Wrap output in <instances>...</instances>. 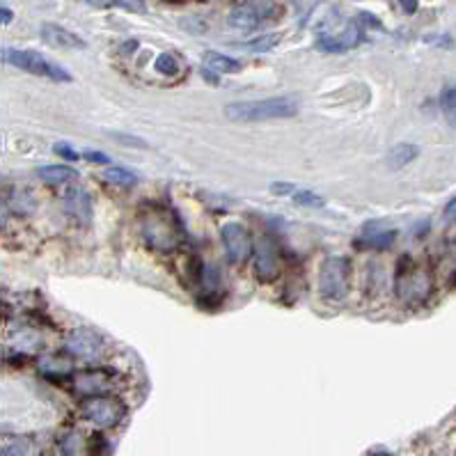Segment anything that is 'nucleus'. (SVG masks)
Segmentation results:
<instances>
[{
  "mask_svg": "<svg viewBox=\"0 0 456 456\" xmlns=\"http://www.w3.org/2000/svg\"><path fill=\"white\" fill-rule=\"evenodd\" d=\"M140 234L145 243L156 252H175L184 241V229L177 216L166 207H147L140 213Z\"/></svg>",
  "mask_w": 456,
  "mask_h": 456,
  "instance_id": "1",
  "label": "nucleus"
},
{
  "mask_svg": "<svg viewBox=\"0 0 456 456\" xmlns=\"http://www.w3.org/2000/svg\"><path fill=\"white\" fill-rule=\"evenodd\" d=\"M301 110L296 96H271L257 101H234L225 106V113L234 122H268V119H287Z\"/></svg>",
  "mask_w": 456,
  "mask_h": 456,
  "instance_id": "2",
  "label": "nucleus"
},
{
  "mask_svg": "<svg viewBox=\"0 0 456 456\" xmlns=\"http://www.w3.org/2000/svg\"><path fill=\"white\" fill-rule=\"evenodd\" d=\"M0 62H7L17 67L21 71H28L33 76H42L55 83H71V73L62 69L60 64L51 62L49 58H44L37 51H26V49H0Z\"/></svg>",
  "mask_w": 456,
  "mask_h": 456,
  "instance_id": "3",
  "label": "nucleus"
},
{
  "mask_svg": "<svg viewBox=\"0 0 456 456\" xmlns=\"http://www.w3.org/2000/svg\"><path fill=\"white\" fill-rule=\"evenodd\" d=\"M80 417L85 422L94 424L96 429H115L126 417V401L117 394H96V397H85L80 401Z\"/></svg>",
  "mask_w": 456,
  "mask_h": 456,
  "instance_id": "4",
  "label": "nucleus"
},
{
  "mask_svg": "<svg viewBox=\"0 0 456 456\" xmlns=\"http://www.w3.org/2000/svg\"><path fill=\"white\" fill-rule=\"evenodd\" d=\"M397 296L406 303H420L427 301L433 291V280L427 268L417 266L410 257H401L397 268Z\"/></svg>",
  "mask_w": 456,
  "mask_h": 456,
  "instance_id": "5",
  "label": "nucleus"
},
{
  "mask_svg": "<svg viewBox=\"0 0 456 456\" xmlns=\"http://www.w3.org/2000/svg\"><path fill=\"white\" fill-rule=\"evenodd\" d=\"M351 287V259L344 255H331L319 271V291L326 301L340 303L349 296Z\"/></svg>",
  "mask_w": 456,
  "mask_h": 456,
  "instance_id": "6",
  "label": "nucleus"
},
{
  "mask_svg": "<svg viewBox=\"0 0 456 456\" xmlns=\"http://www.w3.org/2000/svg\"><path fill=\"white\" fill-rule=\"evenodd\" d=\"M119 383V374L113 367H87L76 369L69 376V387L78 397H96L110 394Z\"/></svg>",
  "mask_w": 456,
  "mask_h": 456,
  "instance_id": "7",
  "label": "nucleus"
},
{
  "mask_svg": "<svg viewBox=\"0 0 456 456\" xmlns=\"http://www.w3.org/2000/svg\"><path fill=\"white\" fill-rule=\"evenodd\" d=\"M64 351L67 356L78 358V360L94 362L106 353V340H103L101 333L92 331V328H76V331L67 335Z\"/></svg>",
  "mask_w": 456,
  "mask_h": 456,
  "instance_id": "8",
  "label": "nucleus"
},
{
  "mask_svg": "<svg viewBox=\"0 0 456 456\" xmlns=\"http://www.w3.org/2000/svg\"><path fill=\"white\" fill-rule=\"evenodd\" d=\"M252 271L259 282H273L282 273V257L271 236H261L252 245Z\"/></svg>",
  "mask_w": 456,
  "mask_h": 456,
  "instance_id": "9",
  "label": "nucleus"
},
{
  "mask_svg": "<svg viewBox=\"0 0 456 456\" xmlns=\"http://www.w3.org/2000/svg\"><path fill=\"white\" fill-rule=\"evenodd\" d=\"M220 241L222 248H225V255L229 261L234 264H243L245 259L252 255V234L243 222H227V225L220 227Z\"/></svg>",
  "mask_w": 456,
  "mask_h": 456,
  "instance_id": "10",
  "label": "nucleus"
},
{
  "mask_svg": "<svg viewBox=\"0 0 456 456\" xmlns=\"http://www.w3.org/2000/svg\"><path fill=\"white\" fill-rule=\"evenodd\" d=\"M64 211L71 220H76L78 225H89L94 216V200L89 195V191L80 188V186H71L64 191L62 195Z\"/></svg>",
  "mask_w": 456,
  "mask_h": 456,
  "instance_id": "11",
  "label": "nucleus"
},
{
  "mask_svg": "<svg viewBox=\"0 0 456 456\" xmlns=\"http://www.w3.org/2000/svg\"><path fill=\"white\" fill-rule=\"evenodd\" d=\"M362 40V30L356 24H349L347 30L340 35H326L317 42V49L324 53H344V51L356 49Z\"/></svg>",
  "mask_w": 456,
  "mask_h": 456,
  "instance_id": "12",
  "label": "nucleus"
},
{
  "mask_svg": "<svg viewBox=\"0 0 456 456\" xmlns=\"http://www.w3.org/2000/svg\"><path fill=\"white\" fill-rule=\"evenodd\" d=\"M40 35L42 40L49 44V46H55V49H85V40H80L76 33L67 30L62 26H55V24H44L40 28Z\"/></svg>",
  "mask_w": 456,
  "mask_h": 456,
  "instance_id": "13",
  "label": "nucleus"
},
{
  "mask_svg": "<svg viewBox=\"0 0 456 456\" xmlns=\"http://www.w3.org/2000/svg\"><path fill=\"white\" fill-rule=\"evenodd\" d=\"M10 342L21 353H35V351H40L44 347V335L33 326L21 324L10 333Z\"/></svg>",
  "mask_w": 456,
  "mask_h": 456,
  "instance_id": "14",
  "label": "nucleus"
},
{
  "mask_svg": "<svg viewBox=\"0 0 456 456\" xmlns=\"http://www.w3.org/2000/svg\"><path fill=\"white\" fill-rule=\"evenodd\" d=\"M40 371L49 378H69L73 371V362L67 353H49L40 360Z\"/></svg>",
  "mask_w": 456,
  "mask_h": 456,
  "instance_id": "15",
  "label": "nucleus"
},
{
  "mask_svg": "<svg viewBox=\"0 0 456 456\" xmlns=\"http://www.w3.org/2000/svg\"><path fill=\"white\" fill-rule=\"evenodd\" d=\"M37 177L49 186H64L78 179V170L71 166H42L37 168Z\"/></svg>",
  "mask_w": 456,
  "mask_h": 456,
  "instance_id": "16",
  "label": "nucleus"
},
{
  "mask_svg": "<svg viewBox=\"0 0 456 456\" xmlns=\"http://www.w3.org/2000/svg\"><path fill=\"white\" fill-rule=\"evenodd\" d=\"M202 62H204V69L211 73H236L241 71V62L234 58H229L225 53H218V51H207L202 55Z\"/></svg>",
  "mask_w": 456,
  "mask_h": 456,
  "instance_id": "17",
  "label": "nucleus"
},
{
  "mask_svg": "<svg viewBox=\"0 0 456 456\" xmlns=\"http://www.w3.org/2000/svg\"><path fill=\"white\" fill-rule=\"evenodd\" d=\"M227 24L236 30H255L259 26V12L252 5H236L231 7Z\"/></svg>",
  "mask_w": 456,
  "mask_h": 456,
  "instance_id": "18",
  "label": "nucleus"
},
{
  "mask_svg": "<svg viewBox=\"0 0 456 456\" xmlns=\"http://www.w3.org/2000/svg\"><path fill=\"white\" fill-rule=\"evenodd\" d=\"M60 456H87L89 454V443L80 431H67L58 443Z\"/></svg>",
  "mask_w": 456,
  "mask_h": 456,
  "instance_id": "19",
  "label": "nucleus"
},
{
  "mask_svg": "<svg viewBox=\"0 0 456 456\" xmlns=\"http://www.w3.org/2000/svg\"><path fill=\"white\" fill-rule=\"evenodd\" d=\"M417 156H420V147L417 145H410V143H399L394 145L390 152H387V166L392 170H399V168H406L408 163H413Z\"/></svg>",
  "mask_w": 456,
  "mask_h": 456,
  "instance_id": "20",
  "label": "nucleus"
},
{
  "mask_svg": "<svg viewBox=\"0 0 456 456\" xmlns=\"http://www.w3.org/2000/svg\"><path fill=\"white\" fill-rule=\"evenodd\" d=\"M362 234H365V238H362V245H369V248H390V245L394 243V238H397V231L394 229H376L374 225H365V229H362Z\"/></svg>",
  "mask_w": 456,
  "mask_h": 456,
  "instance_id": "21",
  "label": "nucleus"
},
{
  "mask_svg": "<svg viewBox=\"0 0 456 456\" xmlns=\"http://www.w3.org/2000/svg\"><path fill=\"white\" fill-rule=\"evenodd\" d=\"M0 456H33V443L21 436L0 438Z\"/></svg>",
  "mask_w": 456,
  "mask_h": 456,
  "instance_id": "22",
  "label": "nucleus"
},
{
  "mask_svg": "<svg viewBox=\"0 0 456 456\" xmlns=\"http://www.w3.org/2000/svg\"><path fill=\"white\" fill-rule=\"evenodd\" d=\"M103 179H106L108 184L119 186V188H133V186L138 184V175H136V172H131L129 168H122V166L106 168V170H103Z\"/></svg>",
  "mask_w": 456,
  "mask_h": 456,
  "instance_id": "23",
  "label": "nucleus"
},
{
  "mask_svg": "<svg viewBox=\"0 0 456 456\" xmlns=\"http://www.w3.org/2000/svg\"><path fill=\"white\" fill-rule=\"evenodd\" d=\"M440 110L447 119V124L456 129V87H445L440 94Z\"/></svg>",
  "mask_w": 456,
  "mask_h": 456,
  "instance_id": "24",
  "label": "nucleus"
},
{
  "mask_svg": "<svg viewBox=\"0 0 456 456\" xmlns=\"http://www.w3.org/2000/svg\"><path fill=\"white\" fill-rule=\"evenodd\" d=\"M154 69L161 73V76H177L179 73V60L172 53H161L156 58Z\"/></svg>",
  "mask_w": 456,
  "mask_h": 456,
  "instance_id": "25",
  "label": "nucleus"
},
{
  "mask_svg": "<svg viewBox=\"0 0 456 456\" xmlns=\"http://www.w3.org/2000/svg\"><path fill=\"white\" fill-rule=\"evenodd\" d=\"M291 200H294V204L298 207H310V209H321L326 204V200L317 195L314 191H296L294 195H291Z\"/></svg>",
  "mask_w": 456,
  "mask_h": 456,
  "instance_id": "26",
  "label": "nucleus"
},
{
  "mask_svg": "<svg viewBox=\"0 0 456 456\" xmlns=\"http://www.w3.org/2000/svg\"><path fill=\"white\" fill-rule=\"evenodd\" d=\"M280 42V35H264V37H257V40H252L248 44H243V49H250V51H257V53H266V51H271L275 44Z\"/></svg>",
  "mask_w": 456,
  "mask_h": 456,
  "instance_id": "27",
  "label": "nucleus"
},
{
  "mask_svg": "<svg viewBox=\"0 0 456 456\" xmlns=\"http://www.w3.org/2000/svg\"><path fill=\"white\" fill-rule=\"evenodd\" d=\"M110 138L117 140V143H124V145H133V147H147V140L143 138H136V136H126V133H110Z\"/></svg>",
  "mask_w": 456,
  "mask_h": 456,
  "instance_id": "28",
  "label": "nucleus"
},
{
  "mask_svg": "<svg viewBox=\"0 0 456 456\" xmlns=\"http://www.w3.org/2000/svg\"><path fill=\"white\" fill-rule=\"evenodd\" d=\"M55 154L58 156H62V159H67V161H78V152H73V147L71 145H67V143H58L55 147Z\"/></svg>",
  "mask_w": 456,
  "mask_h": 456,
  "instance_id": "29",
  "label": "nucleus"
},
{
  "mask_svg": "<svg viewBox=\"0 0 456 456\" xmlns=\"http://www.w3.org/2000/svg\"><path fill=\"white\" fill-rule=\"evenodd\" d=\"M271 191L275 193V195H294V193L298 191L294 184H285V182H273L271 184Z\"/></svg>",
  "mask_w": 456,
  "mask_h": 456,
  "instance_id": "30",
  "label": "nucleus"
},
{
  "mask_svg": "<svg viewBox=\"0 0 456 456\" xmlns=\"http://www.w3.org/2000/svg\"><path fill=\"white\" fill-rule=\"evenodd\" d=\"M85 156V161H89V163H99V166H108L110 163V159L103 152H94V149H87V152L83 154Z\"/></svg>",
  "mask_w": 456,
  "mask_h": 456,
  "instance_id": "31",
  "label": "nucleus"
},
{
  "mask_svg": "<svg viewBox=\"0 0 456 456\" xmlns=\"http://www.w3.org/2000/svg\"><path fill=\"white\" fill-rule=\"evenodd\" d=\"M89 5L94 7H124V0H87Z\"/></svg>",
  "mask_w": 456,
  "mask_h": 456,
  "instance_id": "32",
  "label": "nucleus"
},
{
  "mask_svg": "<svg viewBox=\"0 0 456 456\" xmlns=\"http://www.w3.org/2000/svg\"><path fill=\"white\" fill-rule=\"evenodd\" d=\"M12 21H14V12L10 7L0 5V26H7V24H12Z\"/></svg>",
  "mask_w": 456,
  "mask_h": 456,
  "instance_id": "33",
  "label": "nucleus"
},
{
  "mask_svg": "<svg viewBox=\"0 0 456 456\" xmlns=\"http://www.w3.org/2000/svg\"><path fill=\"white\" fill-rule=\"evenodd\" d=\"M399 5L406 14H415L417 7H420V0H399Z\"/></svg>",
  "mask_w": 456,
  "mask_h": 456,
  "instance_id": "34",
  "label": "nucleus"
},
{
  "mask_svg": "<svg viewBox=\"0 0 456 456\" xmlns=\"http://www.w3.org/2000/svg\"><path fill=\"white\" fill-rule=\"evenodd\" d=\"M7 220H10V209H7L5 200H0V229L7 225Z\"/></svg>",
  "mask_w": 456,
  "mask_h": 456,
  "instance_id": "35",
  "label": "nucleus"
},
{
  "mask_svg": "<svg viewBox=\"0 0 456 456\" xmlns=\"http://www.w3.org/2000/svg\"><path fill=\"white\" fill-rule=\"evenodd\" d=\"M445 218H447V220H456V198L447 202V207H445Z\"/></svg>",
  "mask_w": 456,
  "mask_h": 456,
  "instance_id": "36",
  "label": "nucleus"
}]
</instances>
